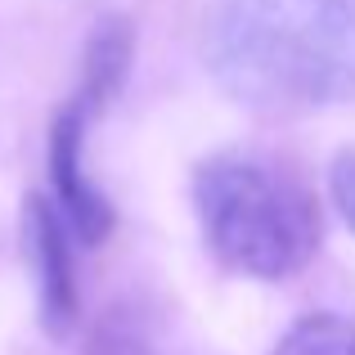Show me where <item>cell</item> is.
I'll use <instances>...</instances> for the list:
<instances>
[{"label": "cell", "instance_id": "1", "mask_svg": "<svg viewBox=\"0 0 355 355\" xmlns=\"http://www.w3.org/2000/svg\"><path fill=\"white\" fill-rule=\"evenodd\" d=\"M211 77L248 108L311 113L355 99V0H216Z\"/></svg>", "mask_w": 355, "mask_h": 355}, {"label": "cell", "instance_id": "2", "mask_svg": "<svg viewBox=\"0 0 355 355\" xmlns=\"http://www.w3.org/2000/svg\"><path fill=\"white\" fill-rule=\"evenodd\" d=\"M202 239L230 270L288 279L320 248V207L293 171L257 153H216L193 175Z\"/></svg>", "mask_w": 355, "mask_h": 355}, {"label": "cell", "instance_id": "3", "mask_svg": "<svg viewBox=\"0 0 355 355\" xmlns=\"http://www.w3.org/2000/svg\"><path fill=\"white\" fill-rule=\"evenodd\" d=\"M86 104L72 99V104L59 108L50 126V175H54V207L63 211L68 230L77 234L81 243H104L113 234V207L108 198L90 184L86 166H81V139H86Z\"/></svg>", "mask_w": 355, "mask_h": 355}, {"label": "cell", "instance_id": "4", "mask_svg": "<svg viewBox=\"0 0 355 355\" xmlns=\"http://www.w3.org/2000/svg\"><path fill=\"white\" fill-rule=\"evenodd\" d=\"M23 234L36 270V297H41V324L45 333L63 338L77 324V275H72V230L63 211L45 198H27Z\"/></svg>", "mask_w": 355, "mask_h": 355}, {"label": "cell", "instance_id": "5", "mask_svg": "<svg viewBox=\"0 0 355 355\" xmlns=\"http://www.w3.org/2000/svg\"><path fill=\"white\" fill-rule=\"evenodd\" d=\"M130 59H135V32L121 14H108L95 23L86 41V59H81V90L72 99L86 104V113H104L108 104L117 99V90L126 86Z\"/></svg>", "mask_w": 355, "mask_h": 355}, {"label": "cell", "instance_id": "6", "mask_svg": "<svg viewBox=\"0 0 355 355\" xmlns=\"http://www.w3.org/2000/svg\"><path fill=\"white\" fill-rule=\"evenodd\" d=\"M270 355H355V324L329 311L306 315L275 342Z\"/></svg>", "mask_w": 355, "mask_h": 355}, {"label": "cell", "instance_id": "7", "mask_svg": "<svg viewBox=\"0 0 355 355\" xmlns=\"http://www.w3.org/2000/svg\"><path fill=\"white\" fill-rule=\"evenodd\" d=\"M86 355H157V342L148 333V324L139 320V311L108 306L86 338Z\"/></svg>", "mask_w": 355, "mask_h": 355}, {"label": "cell", "instance_id": "8", "mask_svg": "<svg viewBox=\"0 0 355 355\" xmlns=\"http://www.w3.org/2000/svg\"><path fill=\"white\" fill-rule=\"evenodd\" d=\"M329 189H333V202H338L342 220L355 230V148L351 153H342L338 162H333L329 171Z\"/></svg>", "mask_w": 355, "mask_h": 355}]
</instances>
